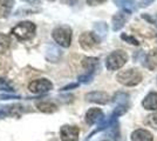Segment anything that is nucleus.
<instances>
[{"instance_id":"20e7f679","label":"nucleus","mask_w":157,"mask_h":141,"mask_svg":"<svg viewBox=\"0 0 157 141\" xmlns=\"http://www.w3.org/2000/svg\"><path fill=\"white\" fill-rule=\"evenodd\" d=\"M53 39L55 42L62 47H69L72 44V29L68 26L56 27L53 31Z\"/></svg>"},{"instance_id":"c756f323","label":"nucleus","mask_w":157,"mask_h":141,"mask_svg":"<svg viewBox=\"0 0 157 141\" xmlns=\"http://www.w3.org/2000/svg\"><path fill=\"white\" fill-rule=\"evenodd\" d=\"M22 1H26V2H28V4H32V5L39 4V0H22Z\"/></svg>"},{"instance_id":"9d476101","label":"nucleus","mask_w":157,"mask_h":141,"mask_svg":"<svg viewBox=\"0 0 157 141\" xmlns=\"http://www.w3.org/2000/svg\"><path fill=\"white\" fill-rule=\"evenodd\" d=\"M114 2L127 13H132L138 8L137 2L135 0H114Z\"/></svg>"},{"instance_id":"f3484780","label":"nucleus","mask_w":157,"mask_h":141,"mask_svg":"<svg viewBox=\"0 0 157 141\" xmlns=\"http://www.w3.org/2000/svg\"><path fill=\"white\" fill-rule=\"evenodd\" d=\"M36 107L39 111L44 112V113H53L55 112L58 107L55 104H53L51 101H40V102H36Z\"/></svg>"},{"instance_id":"bb28decb","label":"nucleus","mask_w":157,"mask_h":141,"mask_svg":"<svg viewBox=\"0 0 157 141\" xmlns=\"http://www.w3.org/2000/svg\"><path fill=\"white\" fill-rule=\"evenodd\" d=\"M105 1L107 0H87V4L90 5V6H98V5H101Z\"/></svg>"},{"instance_id":"6ab92c4d","label":"nucleus","mask_w":157,"mask_h":141,"mask_svg":"<svg viewBox=\"0 0 157 141\" xmlns=\"http://www.w3.org/2000/svg\"><path fill=\"white\" fill-rule=\"evenodd\" d=\"M0 91H5L8 93L14 92V86L10 82V80H7L6 78H0Z\"/></svg>"},{"instance_id":"dca6fc26","label":"nucleus","mask_w":157,"mask_h":141,"mask_svg":"<svg viewBox=\"0 0 157 141\" xmlns=\"http://www.w3.org/2000/svg\"><path fill=\"white\" fill-rule=\"evenodd\" d=\"M145 66L149 68L150 71L155 69L157 67V48L152 49L145 57Z\"/></svg>"},{"instance_id":"393cba45","label":"nucleus","mask_w":157,"mask_h":141,"mask_svg":"<svg viewBox=\"0 0 157 141\" xmlns=\"http://www.w3.org/2000/svg\"><path fill=\"white\" fill-rule=\"evenodd\" d=\"M93 80V74L92 73H87L86 75H81L78 76V81L82 82V84H88Z\"/></svg>"},{"instance_id":"2f4dec72","label":"nucleus","mask_w":157,"mask_h":141,"mask_svg":"<svg viewBox=\"0 0 157 141\" xmlns=\"http://www.w3.org/2000/svg\"><path fill=\"white\" fill-rule=\"evenodd\" d=\"M102 141H109V140H102Z\"/></svg>"},{"instance_id":"9b49d317","label":"nucleus","mask_w":157,"mask_h":141,"mask_svg":"<svg viewBox=\"0 0 157 141\" xmlns=\"http://www.w3.org/2000/svg\"><path fill=\"white\" fill-rule=\"evenodd\" d=\"M128 14L127 12H118L116 13L114 17H113V20H111V24H113V29L114 31H118L121 29L122 27L124 26V24L128 20Z\"/></svg>"},{"instance_id":"5701e85b","label":"nucleus","mask_w":157,"mask_h":141,"mask_svg":"<svg viewBox=\"0 0 157 141\" xmlns=\"http://www.w3.org/2000/svg\"><path fill=\"white\" fill-rule=\"evenodd\" d=\"M128 111V105H117L116 108L114 109V113L113 114L115 116H120V115H123Z\"/></svg>"},{"instance_id":"2eb2a0df","label":"nucleus","mask_w":157,"mask_h":141,"mask_svg":"<svg viewBox=\"0 0 157 141\" xmlns=\"http://www.w3.org/2000/svg\"><path fill=\"white\" fill-rule=\"evenodd\" d=\"M14 5V0H0V17L6 18L11 13Z\"/></svg>"},{"instance_id":"f03ea898","label":"nucleus","mask_w":157,"mask_h":141,"mask_svg":"<svg viewBox=\"0 0 157 141\" xmlns=\"http://www.w3.org/2000/svg\"><path fill=\"white\" fill-rule=\"evenodd\" d=\"M128 61V54L124 51L118 49V51H114L107 57L105 60V67L109 71H116L124 66Z\"/></svg>"},{"instance_id":"7c9ffc66","label":"nucleus","mask_w":157,"mask_h":141,"mask_svg":"<svg viewBox=\"0 0 157 141\" xmlns=\"http://www.w3.org/2000/svg\"><path fill=\"white\" fill-rule=\"evenodd\" d=\"M156 25H157V17H156Z\"/></svg>"},{"instance_id":"0eeeda50","label":"nucleus","mask_w":157,"mask_h":141,"mask_svg":"<svg viewBox=\"0 0 157 141\" xmlns=\"http://www.w3.org/2000/svg\"><path fill=\"white\" fill-rule=\"evenodd\" d=\"M80 129L76 126L65 125L60 129V136L62 141H78Z\"/></svg>"},{"instance_id":"4be33fe9","label":"nucleus","mask_w":157,"mask_h":141,"mask_svg":"<svg viewBox=\"0 0 157 141\" xmlns=\"http://www.w3.org/2000/svg\"><path fill=\"white\" fill-rule=\"evenodd\" d=\"M15 107L13 106H7V107H0V118L6 116V115H13Z\"/></svg>"},{"instance_id":"cd10ccee","label":"nucleus","mask_w":157,"mask_h":141,"mask_svg":"<svg viewBox=\"0 0 157 141\" xmlns=\"http://www.w3.org/2000/svg\"><path fill=\"white\" fill-rule=\"evenodd\" d=\"M1 100H11V99H20L19 95H6V94H1L0 95Z\"/></svg>"},{"instance_id":"f8f14e48","label":"nucleus","mask_w":157,"mask_h":141,"mask_svg":"<svg viewBox=\"0 0 157 141\" xmlns=\"http://www.w3.org/2000/svg\"><path fill=\"white\" fill-rule=\"evenodd\" d=\"M131 141H154V136L147 129H136L131 133Z\"/></svg>"},{"instance_id":"6e6552de","label":"nucleus","mask_w":157,"mask_h":141,"mask_svg":"<svg viewBox=\"0 0 157 141\" xmlns=\"http://www.w3.org/2000/svg\"><path fill=\"white\" fill-rule=\"evenodd\" d=\"M102 120H103V112L100 108H90L86 113V122L89 126H93L96 122H100Z\"/></svg>"},{"instance_id":"1a4fd4ad","label":"nucleus","mask_w":157,"mask_h":141,"mask_svg":"<svg viewBox=\"0 0 157 141\" xmlns=\"http://www.w3.org/2000/svg\"><path fill=\"white\" fill-rule=\"evenodd\" d=\"M87 101L90 102H95V104H101L105 105L109 101V95L105 92H100V91H95V92H90L86 95Z\"/></svg>"},{"instance_id":"a878e982","label":"nucleus","mask_w":157,"mask_h":141,"mask_svg":"<svg viewBox=\"0 0 157 141\" xmlns=\"http://www.w3.org/2000/svg\"><path fill=\"white\" fill-rule=\"evenodd\" d=\"M95 29H98V33H101L102 35H105V33H107V25H105V22H100V24H98V25H95Z\"/></svg>"},{"instance_id":"7ed1b4c3","label":"nucleus","mask_w":157,"mask_h":141,"mask_svg":"<svg viewBox=\"0 0 157 141\" xmlns=\"http://www.w3.org/2000/svg\"><path fill=\"white\" fill-rule=\"evenodd\" d=\"M116 79L120 84L131 87V86H136L142 81V74L140 73L137 69L130 68V69L121 71L116 75Z\"/></svg>"},{"instance_id":"412c9836","label":"nucleus","mask_w":157,"mask_h":141,"mask_svg":"<svg viewBox=\"0 0 157 141\" xmlns=\"http://www.w3.org/2000/svg\"><path fill=\"white\" fill-rule=\"evenodd\" d=\"M145 123L148 126H150L151 128H157V112L148 115L147 116V120H145Z\"/></svg>"},{"instance_id":"ddd939ff","label":"nucleus","mask_w":157,"mask_h":141,"mask_svg":"<svg viewBox=\"0 0 157 141\" xmlns=\"http://www.w3.org/2000/svg\"><path fill=\"white\" fill-rule=\"evenodd\" d=\"M143 107L148 111H157V93L156 92H150L142 102Z\"/></svg>"},{"instance_id":"b1692460","label":"nucleus","mask_w":157,"mask_h":141,"mask_svg":"<svg viewBox=\"0 0 157 141\" xmlns=\"http://www.w3.org/2000/svg\"><path fill=\"white\" fill-rule=\"evenodd\" d=\"M121 39L127 41V42H129V44H131V45H135V46H138V44H140V42H138L134 37H131V35H127V34H122V35H121Z\"/></svg>"},{"instance_id":"4468645a","label":"nucleus","mask_w":157,"mask_h":141,"mask_svg":"<svg viewBox=\"0 0 157 141\" xmlns=\"http://www.w3.org/2000/svg\"><path fill=\"white\" fill-rule=\"evenodd\" d=\"M98 66V58H85L82 60V67L86 71H88V73H94L95 69Z\"/></svg>"},{"instance_id":"a211bd4d","label":"nucleus","mask_w":157,"mask_h":141,"mask_svg":"<svg viewBox=\"0 0 157 141\" xmlns=\"http://www.w3.org/2000/svg\"><path fill=\"white\" fill-rule=\"evenodd\" d=\"M11 46V38L6 34H0V54L6 52Z\"/></svg>"},{"instance_id":"c85d7f7f","label":"nucleus","mask_w":157,"mask_h":141,"mask_svg":"<svg viewBox=\"0 0 157 141\" xmlns=\"http://www.w3.org/2000/svg\"><path fill=\"white\" fill-rule=\"evenodd\" d=\"M154 1H155V0H141V6H143V7L149 6Z\"/></svg>"},{"instance_id":"aec40b11","label":"nucleus","mask_w":157,"mask_h":141,"mask_svg":"<svg viewBox=\"0 0 157 141\" xmlns=\"http://www.w3.org/2000/svg\"><path fill=\"white\" fill-rule=\"evenodd\" d=\"M128 99L129 96L125 93H116L113 101L116 104V105H127L128 104Z\"/></svg>"},{"instance_id":"39448f33","label":"nucleus","mask_w":157,"mask_h":141,"mask_svg":"<svg viewBox=\"0 0 157 141\" xmlns=\"http://www.w3.org/2000/svg\"><path fill=\"white\" fill-rule=\"evenodd\" d=\"M53 84L47 79H36L28 84V89L34 94H42L51 91Z\"/></svg>"},{"instance_id":"f257e3e1","label":"nucleus","mask_w":157,"mask_h":141,"mask_svg":"<svg viewBox=\"0 0 157 141\" xmlns=\"http://www.w3.org/2000/svg\"><path fill=\"white\" fill-rule=\"evenodd\" d=\"M35 31H36V26L32 21H22L12 29V34L18 40L26 41L31 40L35 35Z\"/></svg>"},{"instance_id":"423d86ee","label":"nucleus","mask_w":157,"mask_h":141,"mask_svg":"<svg viewBox=\"0 0 157 141\" xmlns=\"http://www.w3.org/2000/svg\"><path fill=\"white\" fill-rule=\"evenodd\" d=\"M80 45L83 49H90L100 42V38L93 32H85L80 35Z\"/></svg>"}]
</instances>
